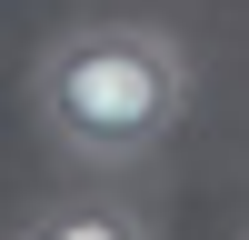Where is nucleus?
Masks as SVG:
<instances>
[{"mask_svg":"<svg viewBox=\"0 0 249 240\" xmlns=\"http://www.w3.org/2000/svg\"><path fill=\"white\" fill-rule=\"evenodd\" d=\"M20 240H150V210L140 200H40Z\"/></svg>","mask_w":249,"mask_h":240,"instance_id":"f03ea898","label":"nucleus"},{"mask_svg":"<svg viewBox=\"0 0 249 240\" xmlns=\"http://www.w3.org/2000/svg\"><path fill=\"white\" fill-rule=\"evenodd\" d=\"M20 100L50 150L120 170L170 150V130L190 120V50L160 20H70L60 40H40Z\"/></svg>","mask_w":249,"mask_h":240,"instance_id":"f257e3e1","label":"nucleus"}]
</instances>
